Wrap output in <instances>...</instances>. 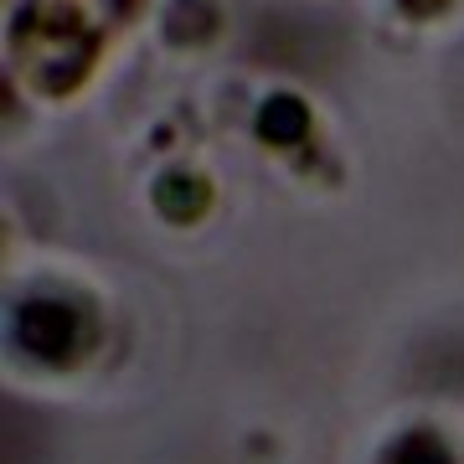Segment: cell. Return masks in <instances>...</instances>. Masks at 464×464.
Wrapping results in <instances>:
<instances>
[{
	"label": "cell",
	"instance_id": "cell-4",
	"mask_svg": "<svg viewBox=\"0 0 464 464\" xmlns=\"http://www.w3.org/2000/svg\"><path fill=\"white\" fill-rule=\"evenodd\" d=\"M201 207H207V191H201L197 181H186V176H176V181H166L160 186V212H170V217H197Z\"/></svg>",
	"mask_w": 464,
	"mask_h": 464
},
{
	"label": "cell",
	"instance_id": "cell-1",
	"mask_svg": "<svg viewBox=\"0 0 464 464\" xmlns=\"http://www.w3.org/2000/svg\"><path fill=\"white\" fill-rule=\"evenodd\" d=\"M134 0H26L11 21L16 67L42 93H72Z\"/></svg>",
	"mask_w": 464,
	"mask_h": 464
},
{
	"label": "cell",
	"instance_id": "cell-2",
	"mask_svg": "<svg viewBox=\"0 0 464 464\" xmlns=\"http://www.w3.org/2000/svg\"><path fill=\"white\" fill-rule=\"evenodd\" d=\"M78 335H83V320L63 299H32V304H21L16 341L32 356H42V362H67L78 351Z\"/></svg>",
	"mask_w": 464,
	"mask_h": 464
},
{
	"label": "cell",
	"instance_id": "cell-5",
	"mask_svg": "<svg viewBox=\"0 0 464 464\" xmlns=\"http://www.w3.org/2000/svg\"><path fill=\"white\" fill-rule=\"evenodd\" d=\"M398 464H449V454L433 439H408V444L398 449Z\"/></svg>",
	"mask_w": 464,
	"mask_h": 464
},
{
	"label": "cell",
	"instance_id": "cell-6",
	"mask_svg": "<svg viewBox=\"0 0 464 464\" xmlns=\"http://www.w3.org/2000/svg\"><path fill=\"white\" fill-rule=\"evenodd\" d=\"M449 0H402V11H413V16H439Z\"/></svg>",
	"mask_w": 464,
	"mask_h": 464
},
{
	"label": "cell",
	"instance_id": "cell-3",
	"mask_svg": "<svg viewBox=\"0 0 464 464\" xmlns=\"http://www.w3.org/2000/svg\"><path fill=\"white\" fill-rule=\"evenodd\" d=\"M304 130H310V114L299 99H268L258 114V140H268V145H295Z\"/></svg>",
	"mask_w": 464,
	"mask_h": 464
}]
</instances>
